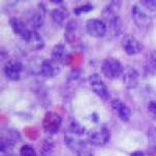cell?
I'll return each instance as SVG.
<instances>
[{
  "instance_id": "obj_26",
  "label": "cell",
  "mask_w": 156,
  "mask_h": 156,
  "mask_svg": "<svg viewBox=\"0 0 156 156\" xmlns=\"http://www.w3.org/2000/svg\"><path fill=\"white\" fill-rule=\"evenodd\" d=\"M147 68L150 73H156V51H153L151 54H150L149 59H148Z\"/></svg>"
},
{
  "instance_id": "obj_4",
  "label": "cell",
  "mask_w": 156,
  "mask_h": 156,
  "mask_svg": "<svg viewBox=\"0 0 156 156\" xmlns=\"http://www.w3.org/2000/svg\"><path fill=\"white\" fill-rule=\"evenodd\" d=\"M62 125V117L58 113L48 112L43 119V127L47 133L55 134Z\"/></svg>"
},
{
  "instance_id": "obj_25",
  "label": "cell",
  "mask_w": 156,
  "mask_h": 156,
  "mask_svg": "<svg viewBox=\"0 0 156 156\" xmlns=\"http://www.w3.org/2000/svg\"><path fill=\"white\" fill-rule=\"evenodd\" d=\"M20 155L21 156H36V151L31 145H23L20 149Z\"/></svg>"
},
{
  "instance_id": "obj_15",
  "label": "cell",
  "mask_w": 156,
  "mask_h": 156,
  "mask_svg": "<svg viewBox=\"0 0 156 156\" xmlns=\"http://www.w3.org/2000/svg\"><path fill=\"white\" fill-rule=\"evenodd\" d=\"M51 17L53 21L59 26H66L68 23L67 20L69 18V12L65 7H57L51 12Z\"/></svg>"
},
{
  "instance_id": "obj_23",
  "label": "cell",
  "mask_w": 156,
  "mask_h": 156,
  "mask_svg": "<svg viewBox=\"0 0 156 156\" xmlns=\"http://www.w3.org/2000/svg\"><path fill=\"white\" fill-rule=\"evenodd\" d=\"M54 151V143L51 140L47 139L44 142L43 147H41V155L43 156H52Z\"/></svg>"
},
{
  "instance_id": "obj_17",
  "label": "cell",
  "mask_w": 156,
  "mask_h": 156,
  "mask_svg": "<svg viewBox=\"0 0 156 156\" xmlns=\"http://www.w3.org/2000/svg\"><path fill=\"white\" fill-rule=\"evenodd\" d=\"M76 22L75 20H70L68 21L67 25L65 26V31H64V36L66 39L67 43L73 44L76 41Z\"/></svg>"
},
{
  "instance_id": "obj_8",
  "label": "cell",
  "mask_w": 156,
  "mask_h": 156,
  "mask_svg": "<svg viewBox=\"0 0 156 156\" xmlns=\"http://www.w3.org/2000/svg\"><path fill=\"white\" fill-rule=\"evenodd\" d=\"M121 44H122L124 52L128 56H133V55L139 54L142 51V48H143L142 44L134 37L133 34H126V35H124Z\"/></svg>"
},
{
  "instance_id": "obj_29",
  "label": "cell",
  "mask_w": 156,
  "mask_h": 156,
  "mask_svg": "<svg viewBox=\"0 0 156 156\" xmlns=\"http://www.w3.org/2000/svg\"><path fill=\"white\" fill-rule=\"evenodd\" d=\"M148 111L154 116H156V100H151L148 104Z\"/></svg>"
},
{
  "instance_id": "obj_20",
  "label": "cell",
  "mask_w": 156,
  "mask_h": 156,
  "mask_svg": "<svg viewBox=\"0 0 156 156\" xmlns=\"http://www.w3.org/2000/svg\"><path fill=\"white\" fill-rule=\"evenodd\" d=\"M108 23H109V29L111 34L115 36L119 35L121 32V28H122V20H121V18L117 16V17H115Z\"/></svg>"
},
{
  "instance_id": "obj_27",
  "label": "cell",
  "mask_w": 156,
  "mask_h": 156,
  "mask_svg": "<svg viewBox=\"0 0 156 156\" xmlns=\"http://www.w3.org/2000/svg\"><path fill=\"white\" fill-rule=\"evenodd\" d=\"M140 3L145 9L150 10V12H154L156 9V0H142Z\"/></svg>"
},
{
  "instance_id": "obj_1",
  "label": "cell",
  "mask_w": 156,
  "mask_h": 156,
  "mask_svg": "<svg viewBox=\"0 0 156 156\" xmlns=\"http://www.w3.org/2000/svg\"><path fill=\"white\" fill-rule=\"evenodd\" d=\"M101 73L105 78L110 79V80H114L117 79L120 76H122L124 71V66L120 60L114 57H109L104 60L101 64Z\"/></svg>"
},
{
  "instance_id": "obj_18",
  "label": "cell",
  "mask_w": 156,
  "mask_h": 156,
  "mask_svg": "<svg viewBox=\"0 0 156 156\" xmlns=\"http://www.w3.org/2000/svg\"><path fill=\"white\" fill-rule=\"evenodd\" d=\"M44 23V17L41 15V12L38 10H33L32 12H30V15L27 17V25L28 27L31 26L33 29H37L41 27Z\"/></svg>"
},
{
  "instance_id": "obj_19",
  "label": "cell",
  "mask_w": 156,
  "mask_h": 156,
  "mask_svg": "<svg viewBox=\"0 0 156 156\" xmlns=\"http://www.w3.org/2000/svg\"><path fill=\"white\" fill-rule=\"evenodd\" d=\"M148 139V153L156 154V127L150 126L147 133Z\"/></svg>"
},
{
  "instance_id": "obj_2",
  "label": "cell",
  "mask_w": 156,
  "mask_h": 156,
  "mask_svg": "<svg viewBox=\"0 0 156 156\" xmlns=\"http://www.w3.org/2000/svg\"><path fill=\"white\" fill-rule=\"evenodd\" d=\"M111 133L110 129L105 125H101L99 127L91 129L87 133V140L91 145L94 146H104L110 141Z\"/></svg>"
},
{
  "instance_id": "obj_22",
  "label": "cell",
  "mask_w": 156,
  "mask_h": 156,
  "mask_svg": "<svg viewBox=\"0 0 156 156\" xmlns=\"http://www.w3.org/2000/svg\"><path fill=\"white\" fill-rule=\"evenodd\" d=\"M67 131L70 133H73V134H76V136H84V133H85V127L82 126L78 121L73 120V121H70L69 124H68Z\"/></svg>"
},
{
  "instance_id": "obj_30",
  "label": "cell",
  "mask_w": 156,
  "mask_h": 156,
  "mask_svg": "<svg viewBox=\"0 0 156 156\" xmlns=\"http://www.w3.org/2000/svg\"><path fill=\"white\" fill-rule=\"evenodd\" d=\"M130 156H145V154L141 151H136V152H133L130 154Z\"/></svg>"
},
{
  "instance_id": "obj_24",
  "label": "cell",
  "mask_w": 156,
  "mask_h": 156,
  "mask_svg": "<svg viewBox=\"0 0 156 156\" xmlns=\"http://www.w3.org/2000/svg\"><path fill=\"white\" fill-rule=\"evenodd\" d=\"M93 9H94L93 5L90 3V2H88V3H86V4H83V5H81V6L76 7V9H73V14H75L76 16H81V15H84V14H88V12H92Z\"/></svg>"
},
{
  "instance_id": "obj_12",
  "label": "cell",
  "mask_w": 156,
  "mask_h": 156,
  "mask_svg": "<svg viewBox=\"0 0 156 156\" xmlns=\"http://www.w3.org/2000/svg\"><path fill=\"white\" fill-rule=\"evenodd\" d=\"M122 79L126 88L133 89L139 84V73H137V70L134 67L127 66L124 68V71L122 73Z\"/></svg>"
},
{
  "instance_id": "obj_28",
  "label": "cell",
  "mask_w": 156,
  "mask_h": 156,
  "mask_svg": "<svg viewBox=\"0 0 156 156\" xmlns=\"http://www.w3.org/2000/svg\"><path fill=\"white\" fill-rule=\"evenodd\" d=\"M80 76H81V71L79 70V69H75V70H73L69 73V76H68V80H69V81H71V80H78Z\"/></svg>"
},
{
  "instance_id": "obj_10",
  "label": "cell",
  "mask_w": 156,
  "mask_h": 156,
  "mask_svg": "<svg viewBox=\"0 0 156 156\" xmlns=\"http://www.w3.org/2000/svg\"><path fill=\"white\" fill-rule=\"evenodd\" d=\"M111 107L112 109L115 111V113L117 114V116L120 118V120L124 121V122H127L130 119L131 116V110L123 100L115 98L111 101Z\"/></svg>"
},
{
  "instance_id": "obj_3",
  "label": "cell",
  "mask_w": 156,
  "mask_h": 156,
  "mask_svg": "<svg viewBox=\"0 0 156 156\" xmlns=\"http://www.w3.org/2000/svg\"><path fill=\"white\" fill-rule=\"evenodd\" d=\"M131 17H133V23L140 29H148L152 25V18L150 15L140 5H133V10H131Z\"/></svg>"
},
{
  "instance_id": "obj_13",
  "label": "cell",
  "mask_w": 156,
  "mask_h": 156,
  "mask_svg": "<svg viewBox=\"0 0 156 156\" xmlns=\"http://www.w3.org/2000/svg\"><path fill=\"white\" fill-rule=\"evenodd\" d=\"M52 59L59 64H67L69 61V53L63 44H56L52 50Z\"/></svg>"
},
{
  "instance_id": "obj_11",
  "label": "cell",
  "mask_w": 156,
  "mask_h": 156,
  "mask_svg": "<svg viewBox=\"0 0 156 156\" xmlns=\"http://www.w3.org/2000/svg\"><path fill=\"white\" fill-rule=\"evenodd\" d=\"M60 73V64L52 59H44L41 75L46 78H55Z\"/></svg>"
},
{
  "instance_id": "obj_9",
  "label": "cell",
  "mask_w": 156,
  "mask_h": 156,
  "mask_svg": "<svg viewBox=\"0 0 156 156\" xmlns=\"http://www.w3.org/2000/svg\"><path fill=\"white\" fill-rule=\"evenodd\" d=\"M9 26H10V28H12V32L15 34H17V35L19 36L20 38H22L24 41L28 38V36L30 35L31 31H32V30H29L27 23H25L22 19L17 18V17L10 18Z\"/></svg>"
},
{
  "instance_id": "obj_5",
  "label": "cell",
  "mask_w": 156,
  "mask_h": 156,
  "mask_svg": "<svg viewBox=\"0 0 156 156\" xmlns=\"http://www.w3.org/2000/svg\"><path fill=\"white\" fill-rule=\"evenodd\" d=\"M86 29L92 37L101 38L108 32L107 23L100 19H90L86 22Z\"/></svg>"
},
{
  "instance_id": "obj_31",
  "label": "cell",
  "mask_w": 156,
  "mask_h": 156,
  "mask_svg": "<svg viewBox=\"0 0 156 156\" xmlns=\"http://www.w3.org/2000/svg\"><path fill=\"white\" fill-rule=\"evenodd\" d=\"M7 156H14V155H7Z\"/></svg>"
},
{
  "instance_id": "obj_6",
  "label": "cell",
  "mask_w": 156,
  "mask_h": 156,
  "mask_svg": "<svg viewBox=\"0 0 156 156\" xmlns=\"http://www.w3.org/2000/svg\"><path fill=\"white\" fill-rule=\"evenodd\" d=\"M89 82H90V85H91L92 91H93L97 96H99L100 98L104 100L110 99L111 94H110L109 89H108L105 82L101 80V78H100L97 73H93V75L90 76Z\"/></svg>"
},
{
  "instance_id": "obj_7",
  "label": "cell",
  "mask_w": 156,
  "mask_h": 156,
  "mask_svg": "<svg viewBox=\"0 0 156 156\" xmlns=\"http://www.w3.org/2000/svg\"><path fill=\"white\" fill-rule=\"evenodd\" d=\"M24 70L23 63L19 60H9L4 66V75L12 81H19Z\"/></svg>"
},
{
  "instance_id": "obj_21",
  "label": "cell",
  "mask_w": 156,
  "mask_h": 156,
  "mask_svg": "<svg viewBox=\"0 0 156 156\" xmlns=\"http://www.w3.org/2000/svg\"><path fill=\"white\" fill-rule=\"evenodd\" d=\"M15 146H16V142L12 141V139H9L7 136L1 137V141H0V151H1V153H5V154L12 153Z\"/></svg>"
},
{
  "instance_id": "obj_16",
  "label": "cell",
  "mask_w": 156,
  "mask_h": 156,
  "mask_svg": "<svg viewBox=\"0 0 156 156\" xmlns=\"http://www.w3.org/2000/svg\"><path fill=\"white\" fill-rule=\"evenodd\" d=\"M121 5H122V2L121 1H112L110 2V4L108 6H105L104 10L101 12V16L102 18L109 22L112 19H114L115 17H117L118 15V12L121 9Z\"/></svg>"
},
{
  "instance_id": "obj_14",
  "label": "cell",
  "mask_w": 156,
  "mask_h": 156,
  "mask_svg": "<svg viewBox=\"0 0 156 156\" xmlns=\"http://www.w3.org/2000/svg\"><path fill=\"white\" fill-rule=\"evenodd\" d=\"M26 46L28 47L29 50L31 51H39L44 47V41L41 37V35L35 30H32L28 38L25 41Z\"/></svg>"
}]
</instances>
